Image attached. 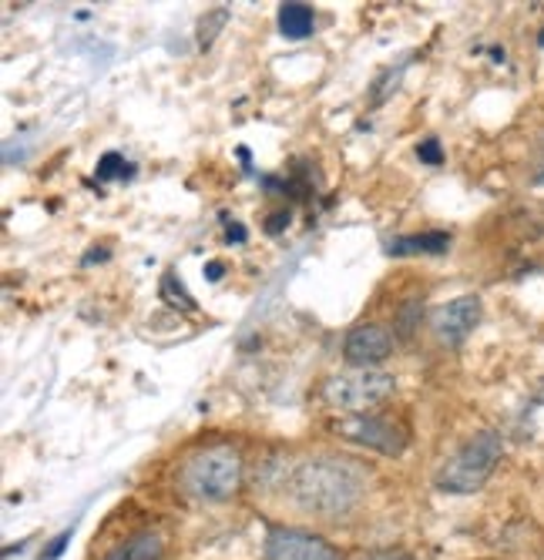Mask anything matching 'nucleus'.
<instances>
[{
	"instance_id": "f257e3e1",
	"label": "nucleus",
	"mask_w": 544,
	"mask_h": 560,
	"mask_svg": "<svg viewBox=\"0 0 544 560\" xmlns=\"http://www.w3.org/2000/svg\"><path fill=\"white\" fill-rule=\"evenodd\" d=\"M286 483L300 511L329 521L354 514L367 493L360 464L343 460V456H310L286 474Z\"/></svg>"
},
{
	"instance_id": "f03ea898",
	"label": "nucleus",
	"mask_w": 544,
	"mask_h": 560,
	"mask_svg": "<svg viewBox=\"0 0 544 560\" xmlns=\"http://www.w3.org/2000/svg\"><path fill=\"white\" fill-rule=\"evenodd\" d=\"M242 487V456L229 443L195 450L178 467V490L195 503H225Z\"/></svg>"
},
{
	"instance_id": "7ed1b4c3",
	"label": "nucleus",
	"mask_w": 544,
	"mask_h": 560,
	"mask_svg": "<svg viewBox=\"0 0 544 560\" xmlns=\"http://www.w3.org/2000/svg\"><path fill=\"white\" fill-rule=\"evenodd\" d=\"M501 453H505V440L501 433H494V430H481L474 433L448 464H443L437 470V490L443 493H454V497H467V493H477L494 467L501 464Z\"/></svg>"
},
{
	"instance_id": "20e7f679",
	"label": "nucleus",
	"mask_w": 544,
	"mask_h": 560,
	"mask_svg": "<svg viewBox=\"0 0 544 560\" xmlns=\"http://www.w3.org/2000/svg\"><path fill=\"white\" fill-rule=\"evenodd\" d=\"M393 389H397V380H393L390 373L354 370V373L329 376L323 386V399L333 406V410L360 413V410H370V406H380L383 399H390Z\"/></svg>"
},
{
	"instance_id": "39448f33",
	"label": "nucleus",
	"mask_w": 544,
	"mask_h": 560,
	"mask_svg": "<svg viewBox=\"0 0 544 560\" xmlns=\"http://www.w3.org/2000/svg\"><path fill=\"white\" fill-rule=\"evenodd\" d=\"M329 430L336 436H343L346 443H357L367 450H377L383 456H401L407 450V430L390 420V417H377V413H346L339 420L329 423Z\"/></svg>"
},
{
	"instance_id": "423d86ee",
	"label": "nucleus",
	"mask_w": 544,
	"mask_h": 560,
	"mask_svg": "<svg viewBox=\"0 0 544 560\" xmlns=\"http://www.w3.org/2000/svg\"><path fill=\"white\" fill-rule=\"evenodd\" d=\"M263 557L266 560H343V553L310 534V530H296V527H269L263 540Z\"/></svg>"
},
{
	"instance_id": "0eeeda50",
	"label": "nucleus",
	"mask_w": 544,
	"mask_h": 560,
	"mask_svg": "<svg viewBox=\"0 0 544 560\" xmlns=\"http://www.w3.org/2000/svg\"><path fill=\"white\" fill-rule=\"evenodd\" d=\"M484 316V305L477 295H461V299H451L443 302L440 310L433 313V332L443 346H461L481 323Z\"/></svg>"
},
{
	"instance_id": "6e6552de",
	"label": "nucleus",
	"mask_w": 544,
	"mask_h": 560,
	"mask_svg": "<svg viewBox=\"0 0 544 560\" xmlns=\"http://www.w3.org/2000/svg\"><path fill=\"white\" fill-rule=\"evenodd\" d=\"M393 349V336L390 329L377 326V323H363L357 326L350 336H346L343 342V355H346V363L357 366V370H373L380 366L386 355Z\"/></svg>"
},
{
	"instance_id": "1a4fd4ad",
	"label": "nucleus",
	"mask_w": 544,
	"mask_h": 560,
	"mask_svg": "<svg viewBox=\"0 0 544 560\" xmlns=\"http://www.w3.org/2000/svg\"><path fill=\"white\" fill-rule=\"evenodd\" d=\"M451 248L448 232H424V235H404L390 242V256H443Z\"/></svg>"
},
{
	"instance_id": "9d476101",
	"label": "nucleus",
	"mask_w": 544,
	"mask_h": 560,
	"mask_svg": "<svg viewBox=\"0 0 544 560\" xmlns=\"http://www.w3.org/2000/svg\"><path fill=\"white\" fill-rule=\"evenodd\" d=\"M165 544L155 530H141L135 537H128L125 544H118L105 560H162Z\"/></svg>"
},
{
	"instance_id": "9b49d317",
	"label": "nucleus",
	"mask_w": 544,
	"mask_h": 560,
	"mask_svg": "<svg viewBox=\"0 0 544 560\" xmlns=\"http://www.w3.org/2000/svg\"><path fill=\"white\" fill-rule=\"evenodd\" d=\"M316 27V14L306 4H282L279 8V31L286 40H306Z\"/></svg>"
},
{
	"instance_id": "f8f14e48",
	"label": "nucleus",
	"mask_w": 544,
	"mask_h": 560,
	"mask_svg": "<svg viewBox=\"0 0 544 560\" xmlns=\"http://www.w3.org/2000/svg\"><path fill=\"white\" fill-rule=\"evenodd\" d=\"M162 299L172 305V310H185V313L195 310V299L185 292V285L175 279V272H165V279H162Z\"/></svg>"
},
{
	"instance_id": "ddd939ff",
	"label": "nucleus",
	"mask_w": 544,
	"mask_h": 560,
	"mask_svg": "<svg viewBox=\"0 0 544 560\" xmlns=\"http://www.w3.org/2000/svg\"><path fill=\"white\" fill-rule=\"evenodd\" d=\"M225 21H229V11L225 8L206 11V18L199 21V47H212V40L219 37V31L225 27Z\"/></svg>"
},
{
	"instance_id": "4468645a",
	"label": "nucleus",
	"mask_w": 544,
	"mask_h": 560,
	"mask_svg": "<svg viewBox=\"0 0 544 560\" xmlns=\"http://www.w3.org/2000/svg\"><path fill=\"white\" fill-rule=\"evenodd\" d=\"M135 165H128L118 151H108V155H102V162H97V178L108 182V178H131Z\"/></svg>"
},
{
	"instance_id": "2eb2a0df",
	"label": "nucleus",
	"mask_w": 544,
	"mask_h": 560,
	"mask_svg": "<svg viewBox=\"0 0 544 560\" xmlns=\"http://www.w3.org/2000/svg\"><path fill=\"white\" fill-rule=\"evenodd\" d=\"M420 319H424V305L420 302H404L401 305V316H397L401 336H414V329L420 326Z\"/></svg>"
},
{
	"instance_id": "dca6fc26",
	"label": "nucleus",
	"mask_w": 544,
	"mask_h": 560,
	"mask_svg": "<svg viewBox=\"0 0 544 560\" xmlns=\"http://www.w3.org/2000/svg\"><path fill=\"white\" fill-rule=\"evenodd\" d=\"M417 159H420L424 165H440V162H443V148H440V141H437V138L420 141V144H417Z\"/></svg>"
},
{
	"instance_id": "f3484780",
	"label": "nucleus",
	"mask_w": 544,
	"mask_h": 560,
	"mask_svg": "<svg viewBox=\"0 0 544 560\" xmlns=\"http://www.w3.org/2000/svg\"><path fill=\"white\" fill-rule=\"evenodd\" d=\"M71 534H74V530H61L51 544H47V550H40V557H37V560H58V557L65 553V547H68Z\"/></svg>"
},
{
	"instance_id": "a211bd4d",
	"label": "nucleus",
	"mask_w": 544,
	"mask_h": 560,
	"mask_svg": "<svg viewBox=\"0 0 544 560\" xmlns=\"http://www.w3.org/2000/svg\"><path fill=\"white\" fill-rule=\"evenodd\" d=\"M531 185H544V135H541V144H537V159H534Z\"/></svg>"
},
{
	"instance_id": "6ab92c4d",
	"label": "nucleus",
	"mask_w": 544,
	"mask_h": 560,
	"mask_svg": "<svg viewBox=\"0 0 544 560\" xmlns=\"http://www.w3.org/2000/svg\"><path fill=\"white\" fill-rule=\"evenodd\" d=\"M286 225H289V212H276V215H269V219H266V232H269V235L286 232Z\"/></svg>"
},
{
	"instance_id": "aec40b11",
	"label": "nucleus",
	"mask_w": 544,
	"mask_h": 560,
	"mask_svg": "<svg viewBox=\"0 0 544 560\" xmlns=\"http://www.w3.org/2000/svg\"><path fill=\"white\" fill-rule=\"evenodd\" d=\"M225 242H245V229H242L239 222H232V225L225 229Z\"/></svg>"
},
{
	"instance_id": "412c9836",
	"label": "nucleus",
	"mask_w": 544,
	"mask_h": 560,
	"mask_svg": "<svg viewBox=\"0 0 544 560\" xmlns=\"http://www.w3.org/2000/svg\"><path fill=\"white\" fill-rule=\"evenodd\" d=\"M222 276H225V266H222V262H209V266H206V279H209V282H219Z\"/></svg>"
},
{
	"instance_id": "4be33fe9",
	"label": "nucleus",
	"mask_w": 544,
	"mask_h": 560,
	"mask_svg": "<svg viewBox=\"0 0 544 560\" xmlns=\"http://www.w3.org/2000/svg\"><path fill=\"white\" fill-rule=\"evenodd\" d=\"M108 259V248H91V256H84V266L91 262H105Z\"/></svg>"
},
{
	"instance_id": "5701e85b",
	"label": "nucleus",
	"mask_w": 544,
	"mask_h": 560,
	"mask_svg": "<svg viewBox=\"0 0 544 560\" xmlns=\"http://www.w3.org/2000/svg\"><path fill=\"white\" fill-rule=\"evenodd\" d=\"M370 560H410L407 553H397V550H383V553H373Z\"/></svg>"
},
{
	"instance_id": "b1692460",
	"label": "nucleus",
	"mask_w": 544,
	"mask_h": 560,
	"mask_svg": "<svg viewBox=\"0 0 544 560\" xmlns=\"http://www.w3.org/2000/svg\"><path fill=\"white\" fill-rule=\"evenodd\" d=\"M534 402H537V406H544V380H541V383H537V389H534Z\"/></svg>"
},
{
	"instance_id": "393cba45",
	"label": "nucleus",
	"mask_w": 544,
	"mask_h": 560,
	"mask_svg": "<svg viewBox=\"0 0 544 560\" xmlns=\"http://www.w3.org/2000/svg\"><path fill=\"white\" fill-rule=\"evenodd\" d=\"M537 44H541V47H544V31H541V37H537Z\"/></svg>"
}]
</instances>
